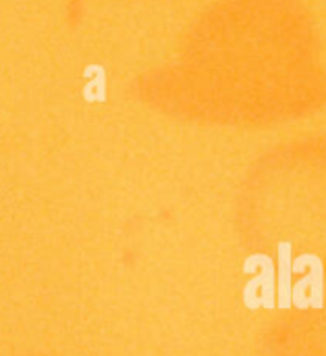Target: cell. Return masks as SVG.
<instances>
[{
	"label": "cell",
	"mask_w": 326,
	"mask_h": 356,
	"mask_svg": "<svg viewBox=\"0 0 326 356\" xmlns=\"http://www.w3.org/2000/svg\"><path fill=\"white\" fill-rule=\"evenodd\" d=\"M152 102L198 123L264 127L326 106V58L302 0H216L148 81Z\"/></svg>",
	"instance_id": "1"
}]
</instances>
